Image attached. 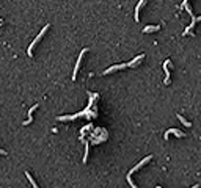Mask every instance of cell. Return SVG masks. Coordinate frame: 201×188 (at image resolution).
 I'll return each instance as SVG.
<instances>
[{"instance_id":"obj_1","label":"cell","mask_w":201,"mask_h":188,"mask_svg":"<svg viewBox=\"0 0 201 188\" xmlns=\"http://www.w3.org/2000/svg\"><path fill=\"white\" fill-rule=\"evenodd\" d=\"M151 158H152V155H148V157H145V158H143L142 162H140L138 164H137V166H134L132 169H130L129 173H127V176H126V179H127V183H129V185L132 187V188H138V187L135 185V183L132 182V174L135 173V171H138L140 168H143V166H145V164L148 163V162H151Z\"/></svg>"},{"instance_id":"obj_2","label":"cell","mask_w":201,"mask_h":188,"mask_svg":"<svg viewBox=\"0 0 201 188\" xmlns=\"http://www.w3.org/2000/svg\"><path fill=\"white\" fill-rule=\"evenodd\" d=\"M184 8H185V11L189 13V16L192 17V22H190V25L187 27V28H185V32H184V36H185V35H189V32H192V28L195 27V23L201 21V16H193V13H192V8H190V5H185Z\"/></svg>"},{"instance_id":"obj_3","label":"cell","mask_w":201,"mask_h":188,"mask_svg":"<svg viewBox=\"0 0 201 188\" xmlns=\"http://www.w3.org/2000/svg\"><path fill=\"white\" fill-rule=\"evenodd\" d=\"M49 27H50V25H44V28H42V30H41V33H39V35H38V36H36V38H35V39H33V42H32V44H30V47H28V50H27V53H28V56H32V55H33V47H35L36 44H38V42H39V41H41V38H42V36H44V35H46V33H47V30H49Z\"/></svg>"},{"instance_id":"obj_4","label":"cell","mask_w":201,"mask_h":188,"mask_svg":"<svg viewBox=\"0 0 201 188\" xmlns=\"http://www.w3.org/2000/svg\"><path fill=\"white\" fill-rule=\"evenodd\" d=\"M88 52V49H83L82 52H80V55H79V58H77V63H76V68H74V75H72V80H76V75H77V72H79V68H80V63H82V58H83V55Z\"/></svg>"},{"instance_id":"obj_5","label":"cell","mask_w":201,"mask_h":188,"mask_svg":"<svg viewBox=\"0 0 201 188\" xmlns=\"http://www.w3.org/2000/svg\"><path fill=\"white\" fill-rule=\"evenodd\" d=\"M170 133H175L176 136H179V138H184V136H185L182 132H181V130H177V129H170V130H167V132H165L163 138H165V140H168V135H170Z\"/></svg>"},{"instance_id":"obj_6","label":"cell","mask_w":201,"mask_h":188,"mask_svg":"<svg viewBox=\"0 0 201 188\" xmlns=\"http://www.w3.org/2000/svg\"><path fill=\"white\" fill-rule=\"evenodd\" d=\"M124 68H127V64H126V63H123V64H115V66H112V68H109V69H105V70H104V75H107V74L113 72V70L124 69Z\"/></svg>"},{"instance_id":"obj_7","label":"cell","mask_w":201,"mask_h":188,"mask_svg":"<svg viewBox=\"0 0 201 188\" xmlns=\"http://www.w3.org/2000/svg\"><path fill=\"white\" fill-rule=\"evenodd\" d=\"M38 107H39V103H36V105H33L32 108L28 110V113H27V115H28V119H27L25 122H24V126H28V124H32V121H33V111H35V110L38 108Z\"/></svg>"},{"instance_id":"obj_8","label":"cell","mask_w":201,"mask_h":188,"mask_svg":"<svg viewBox=\"0 0 201 188\" xmlns=\"http://www.w3.org/2000/svg\"><path fill=\"white\" fill-rule=\"evenodd\" d=\"M168 63H170V60H167V61L163 63V70H165V80H163V83H165V85H168V83H170V69H168Z\"/></svg>"},{"instance_id":"obj_9","label":"cell","mask_w":201,"mask_h":188,"mask_svg":"<svg viewBox=\"0 0 201 188\" xmlns=\"http://www.w3.org/2000/svg\"><path fill=\"white\" fill-rule=\"evenodd\" d=\"M145 3H146V0H140L138 5L135 6V21H137V22H138V11L143 8V6H145Z\"/></svg>"},{"instance_id":"obj_10","label":"cell","mask_w":201,"mask_h":188,"mask_svg":"<svg viewBox=\"0 0 201 188\" xmlns=\"http://www.w3.org/2000/svg\"><path fill=\"white\" fill-rule=\"evenodd\" d=\"M143 58H145V55H143V53H142V55H138V56H137V58H134V60H132V61H130V63H126V64H127V66H137V64H138V63L142 61Z\"/></svg>"},{"instance_id":"obj_11","label":"cell","mask_w":201,"mask_h":188,"mask_svg":"<svg viewBox=\"0 0 201 188\" xmlns=\"http://www.w3.org/2000/svg\"><path fill=\"white\" fill-rule=\"evenodd\" d=\"M157 30H160V25H149V27H145V28H143V32H145V33H149V32H157Z\"/></svg>"},{"instance_id":"obj_12","label":"cell","mask_w":201,"mask_h":188,"mask_svg":"<svg viewBox=\"0 0 201 188\" xmlns=\"http://www.w3.org/2000/svg\"><path fill=\"white\" fill-rule=\"evenodd\" d=\"M176 116H177V119H179V121H181V122H182L185 127H190V126H192V124H190V122H189V121H187L184 116H181V115H176Z\"/></svg>"},{"instance_id":"obj_13","label":"cell","mask_w":201,"mask_h":188,"mask_svg":"<svg viewBox=\"0 0 201 188\" xmlns=\"http://www.w3.org/2000/svg\"><path fill=\"white\" fill-rule=\"evenodd\" d=\"M25 176H27V179L30 180V183H32V185H33V188H38V185H36V182H35V180H33V177L30 176V173H25Z\"/></svg>"},{"instance_id":"obj_14","label":"cell","mask_w":201,"mask_h":188,"mask_svg":"<svg viewBox=\"0 0 201 188\" xmlns=\"http://www.w3.org/2000/svg\"><path fill=\"white\" fill-rule=\"evenodd\" d=\"M0 155H6V150H3V149H0Z\"/></svg>"},{"instance_id":"obj_15","label":"cell","mask_w":201,"mask_h":188,"mask_svg":"<svg viewBox=\"0 0 201 188\" xmlns=\"http://www.w3.org/2000/svg\"><path fill=\"white\" fill-rule=\"evenodd\" d=\"M192 188H198V185H195V187H192Z\"/></svg>"}]
</instances>
